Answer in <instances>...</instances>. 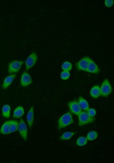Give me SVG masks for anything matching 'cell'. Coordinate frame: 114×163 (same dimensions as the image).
<instances>
[{"label": "cell", "mask_w": 114, "mask_h": 163, "mask_svg": "<svg viewBox=\"0 0 114 163\" xmlns=\"http://www.w3.org/2000/svg\"><path fill=\"white\" fill-rule=\"evenodd\" d=\"M19 123L15 120L7 121L2 125L0 130L3 134H7L16 131L18 129Z\"/></svg>", "instance_id": "obj_1"}, {"label": "cell", "mask_w": 114, "mask_h": 163, "mask_svg": "<svg viewBox=\"0 0 114 163\" xmlns=\"http://www.w3.org/2000/svg\"><path fill=\"white\" fill-rule=\"evenodd\" d=\"M74 122L72 115L70 112H67L61 116L58 121V129L65 128Z\"/></svg>", "instance_id": "obj_2"}, {"label": "cell", "mask_w": 114, "mask_h": 163, "mask_svg": "<svg viewBox=\"0 0 114 163\" xmlns=\"http://www.w3.org/2000/svg\"><path fill=\"white\" fill-rule=\"evenodd\" d=\"M78 116L79 118L78 124L80 126L92 123L95 120L94 118L90 116L87 112H85L82 111Z\"/></svg>", "instance_id": "obj_3"}, {"label": "cell", "mask_w": 114, "mask_h": 163, "mask_svg": "<svg viewBox=\"0 0 114 163\" xmlns=\"http://www.w3.org/2000/svg\"><path fill=\"white\" fill-rule=\"evenodd\" d=\"M101 94L103 96H108L112 91V87L109 81L105 79L103 82L100 88Z\"/></svg>", "instance_id": "obj_4"}, {"label": "cell", "mask_w": 114, "mask_h": 163, "mask_svg": "<svg viewBox=\"0 0 114 163\" xmlns=\"http://www.w3.org/2000/svg\"><path fill=\"white\" fill-rule=\"evenodd\" d=\"M24 62L21 61H13L9 64L8 71L9 73L18 72L20 69Z\"/></svg>", "instance_id": "obj_5"}, {"label": "cell", "mask_w": 114, "mask_h": 163, "mask_svg": "<svg viewBox=\"0 0 114 163\" xmlns=\"http://www.w3.org/2000/svg\"><path fill=\"white\" fill-rule=\"evenodd\" d=\"M37 59V56L35 52L31 53L27 58L25 61L26 69L28 70L32 67L36 63Z\"/></svg>", "instance_id": "obj_6"}, {"label": "cell", "mask_w": 114, "mask_h": 163, "mask_svg": "<svg viewBox=\"0 0 114 163\" xmlns=\"http://www.w3.org/2000/svg\"><path fill=\"white\" fill-rule=\"evenodd\" d=\"M90 59L87 57L82 59L76 64L77 69L79 70L86 71Z\"/></svg>", "instance_id": "obj_7"}, {"label": "cell", "mask_w": 114, "mask_h": 163, "mask_svg": "<svg viewBox=\"0 0 114 163\" xmlns=\"http://www.w3.org/2000/svg\"><path fill=\"white\" fill-rule=\"evenodd\" d=\"M18 129L23 138L26 140L27 138V127L25 123L22 119H21L19 124Z\"/></svg>", "instance_id": "obj_8"}, {"label": "cell", "mask_w": 114, "mask_h": 163, "mask_svg": "<svg viewBox=\"0 0 114 163\" xmlns=\"http://www.w3.org/2000/svg\"><path fill=\"white\" fill-rule=\"evenodd\" d=\"M68 106L71 112L78 116L82 111L78 102L77 101H73L69 102Z\"/></svg>", "instance_id": "obj_9"}, {"label": "cell", "mask_w": 114, "mask_h": 163, "mask_svg": "<svg viewBox=\"0 0 114 163\" xmlns=\"http://www.w3.org/2000/svg\"><path fill=\"white\" fill-rule=\"evenodd\" d=\"M32 79L29 74L26 71L24 72L21 75V84L23 87H26L30 84Z\"/></svg>", "instance_id": "obj_10"}, {"label": "cell", "mask_w": 114, "mask_h": 163, "mask_svg": "<svg viewBox=\"0 0 114 163\" xmlns=\"http://www.w3.org/2000/svg\"><path fill=\"white\" fill-rule=\"evenodd\" d=\"M16 76V74L14 73L6 77L2 84V88L3 89H7L12 82Z\"/></svg>", "instance_id": "obj_11"}, {"label": "cell", "mask_w": 114, "mask_h": 163, "mask_svg": "<svg viewBox=\"0 0 114 163\" xmlns=\"http://www.w3.org/2000/svg\"><path fill=\"white\" fill-rule=\"evenodd\" d=\"M86 71L93 73H97L99 72V69L97 65L91 59Z\"/></svg>", "instance_id": "obj_12"}, {"label": "cell", "mask_w": 114, "mask_h": 163, "mask_svg": "<svg viewBox=\"0 0 114 163\" xmlns=\"http://www.w3.org/2000/svg\"><path fill=\"white\" fill-rule=\"evenodd\" d=\"M27 118L29 126L31 128L33 124L34 119V108L33 106L30 108L27 114Z\"/></svg>", "instance_id": "obj_13"}, {"label": "cell", "mask_w": 114, "mask_h": 163, "mask_svg": "<svg viewBox=\"0 0 114 163\" xmlns=\"http://www.w3.org/2000/svg\"><path fill=\"white\" fill-rule=\"evenodd\" d=\"M90 94L93 98H98L101 95L100 88L99 86L96 85L93 87L91 90Z\"/></svg>", "instance_id": "obj_14"}, {"label": "cell", "mask_w": 114, "mask_h": 163, "mask_svg": "<svg viewBox=\"0 0 114 163\" xmlns=\"http://www.w3.org/2000/svg\"><path fill=\"white\" fill-rule=\"evenodd\" d=\"M78 101V103L81 109L87 111L89 109V106L87 101L82 97H79Z\"/></svg>", "instance_id": "obj_15"}, {"label": "cell", "mask_w": 114, "mask_h": 163, "mask_svg": "<svg viewBox=\"0 0 114 163\" xmlns=\"http://www.w3.org/2000/svg\"><path fill=\"white\" fill-rule=\"evenodd\" d=\"M24 114V110L23 107L21 106H19L15 110L13 114V117L15 118H19L22 116Z\"/></svg>", "instance_id": "obj_16"}, {"label": "cell", "mask_w": 114, "mask_h": 163, "mask_svg": "<svg viewBox=\"0 0 114 163\" xmlns=\"http://www.w3.org/2000/svg\"><path fill=\"white\" fill-rule=\"evenodd\" d=\"M10 107L9 105H4L2 109L3 115L6 118H9L10 117Z\"/></svg>", "instance_id": "obj_17"}, {"label": "cell", "mask_w": 114, "mask_h": 163, "mask_svg": "<svg viewBox=\"0 0 114 163\" xmlns=\"http://www.w3.org/2000/svg\"><path fill=\"white\" fill-rule=\"evenodd\" d=\"M87 140L86 137L81 136L78 138L76 141V144L79 146H83L86 145Z\"/></svg>", "instance_id": "obj_18"}, {"label": "cell", "mask_w": 114, "mask_h": 163, "mask_svg": "<svg viewBox=\"0 0 114 163\" xmlns=\"http://www.w3.org/2000/svg\"><path fill=\"white\" fill-rule=\"evenodd\" d=\"M76 133L75 132H65L60 137V139L61 140L70 139Z\"/></svg>", "instance_id": "obj_19"}, {"label": "cell", "mask_w": 114, "mask_h": 163, "mask_svg": "<svg viewBox=\"0 0 114 163\" xmlns=\"http://www.w3.org/2000/svg\"><path fill=\"white\" fill-rule=\"evenodd\" d=\"M98 136L97 133L95 131L89 132L87 134V140H93L96 139Z\"/></svg>", "instance_id": "obj_20"}, {"label": "cell", "mask_w": 114, "mask_h": 163, "mask_svg": "<svg viewBox=\"0 0 114 163\" xmlns=\"http://www.w3.org/2000/svg\"><path fill=\"white\" fill-rule=\"evenodd\" d=\"M62 67L64 71H69L72 69V64L68 61H65L62 63Z\"/></svg>", "instance_id": "obj_21"}, {"label": "cell", "mask_w": 114, "mask_h": 163, "mask_svg": "<svg viewBox=\"0 0 114 163\" xmlns=\"http://www.w3.org/2000/svg\"><path fill=\"white\" fill-rule=\"evenodd\" d=\"M70 76V73L69 71H64L60 74L61 78L64 80H66L69 78Z\"/></svg>", "instance_id": "obj_22"}, {"label": "cell", "mask_w": 114, "mask_h": 163, "mask_svg": "<svg viewBox=\"0 0 114 163\" xmlns=\"http://www.w3.org/2000/svg\"><path fill=\"white\" fill-rule=\"evenodd\" d=\"M87 111L88 114L91 117H93L96 114V111L93 108L89 109Z\"/></svg>", "instance_id": "obj_23"}, {"label": "cell", "mask_w": 114, "mask_h": 163, "mask_svg": "<svg viewBox=\"0 0 114 163\" xmlns=\"http://www.w3.org/2000/svg\"><path fill=\"white\" fill-rule=\"evenodd\" d=\"M105 5L107 7L112 6L113 4V0H105Z\"/></svg>", "instance_id": "obj_24"}]
</instances>
